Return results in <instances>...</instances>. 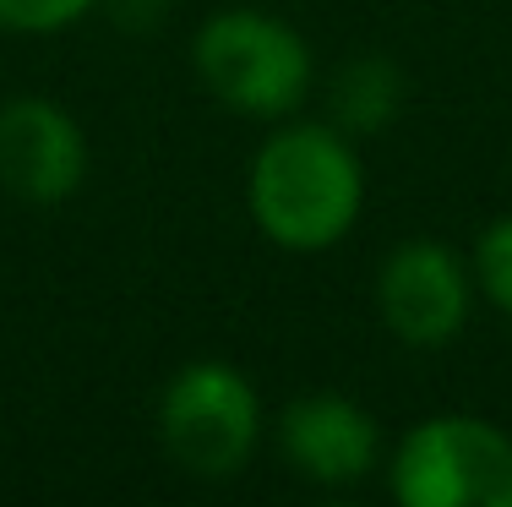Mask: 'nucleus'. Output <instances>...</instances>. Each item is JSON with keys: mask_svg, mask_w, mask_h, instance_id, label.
Returning <instances> with one entry per match:
<instances>
[{"mask_svg": "<svg viewBox=\"0 0 512 507\" xmlns=\"http://www.w3.org/2000/svg\"><path fill=\"white\" fill-rule=\"evenodd\" d=\"M251 224L289 257L344 246L365 213V164L344 126L278 120L246 169Z\"/></svg>", "mask_w": 512, "mask_h": 507, "instance_id": "f257e3e1", "label": "nucleus"}, {"mask_svg": "<svg viewBox=\"0 0 512 507\" xmlns=\"http://www.w3.org/2000/svg\"><path fill=\"white\" fill-rule=\"evenodd\" d=\"M191 71L202 93L246 120H289L306 104L316 82V55L300 28L262 6H229L197 28L191 39Z\"/></svg>", "mask_w": 512, "mask_h": 507, "instance_id": "f03ea898", "label": "nucleus"}, {"mask_svg": "<svg viewBox=\"0 0 512 507\" xmlns=\"http://www.w3.org/2000/svg\"><path fill=\"white\" fill-rule=\"evenodd\" d=\"M262 393L229 360H191L158 393V448L191 480H235L262 448Z\"/></svg>", "mask_w": 512, "mask_h": 507, "instance_id": "7ed1b4c3", "label": "nucleus"}, {"mask_svg": "<svg viewBox=\"0 0 512 507\" xmlns=\"http://www.w3.org/2000/svg\"><path fill=\"white\" fill-rule=\"evenodd\" d=\"M398 507H512V437L485 415L414 420L387 458Z\"/></svg>", "mask_w": 512, "mask_h": 507, "instance_id": "20e7f679", "label": "nucleus"}, {"mask_svg": "<svg viewBox=\"0 0 512 507\" xmlns=\"http://www.w3.org/2000/svg\"><path fill=\"white\" fill-rule=\"evenodd\" d=\"M474 295V268L431 235L398 240L376 268V317L409 349H447L469 328Z\"/></svg>", "mask_w": 512, "mask_h": 507, "instance_id": "39448f33", "label": "nucleus"}, {"mask_svg": "<svg viewBox=\"0 0 512 507\" xmlns=\"http://www.w3.org/2000/svg\"><path fill=\"white\" fill-rule=\"evenodd\" d=\"M88 180V131L60 99L17 93L0 104V191L22 208H60Z\"/></svg>", "mask_w": 512, "mask_h": 507, "instance_id": "423d86ee", "label": "nucleus"}, {"mask_svg": "<svg viewBox=\"0 0 512 507\" xmlns=\"http://www.w3.org/2000/svg\"><path fill=\"white\" fill-rule=\"evenodd\" d=\"M273 437L284 464L311 486H360L382 464V426L344 393H306L284 404Z\"/></svg>", "mask_w": 512, "mask_h": 507, "instance_id": "0eeeda50", "label": "nucleus"}, {"mask_svg": "<svg viewBox=\"0 0 512 507\" xmlns=\"http://www.w3.org/2000/svg\"><path fill=\"white\" fill-rule=\"evenodd\" d=\"M398 104H404V77H398L393 60L382 55H360L338 71L333 82V115L344 131H376L393 126Z\"/></svg>", "mask_w": 512, "mask_h": 507, "instance_id": "6e6552de", "label": "nucleus"}, {"mask_svg": "<svg viewBox=\"0 0 512 507\" xmlns=\"http://www.w3.org/2000/svg\"><path fill=\"white\" fill-rule=\"evenodd\" d=\"M474 289L491 300L502 317H512V213L496 224H485V235L474 240Z\"/></svg>", "mask_w": 512, "mask_h": 507, "instance_id": "1a4fd4ad", "label": "nucleus"}, {"mask_svg": "<svg viewBox=\"0 0 512 507\" xmlns=\"http://www.w3.org/2000/svg\"><path fill=\"white\" fill-rule=\"evenodd\" d=\"M104 0H0V33H22V39H44V33H66Z\"/></svg>", "mask_w": 512, "mask_h": 507, "instance_id": "9d476101", "label": "nucleus"}]
</instances>
